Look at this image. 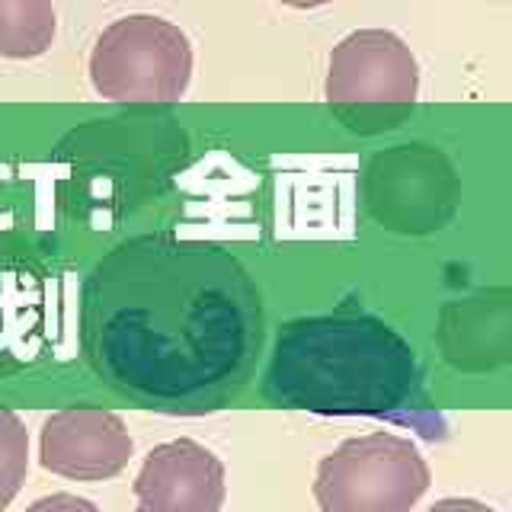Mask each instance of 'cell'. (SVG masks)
<instances>
[{"instance_id": "52a82bcc", "label": "cell", "mask_w": 512, "mask_h": 512, "mask_svg": "<svg viewBox=\"0 0 512 512\" xmlns=\"http://www.w3.org/2000/svg\"><path fill=\"white\" fill-rule=\"evenodd\" d=\"M135 500V512H221L224 464L192 439L164 442L141 461Z\"/></svg>"}, {"instance_id": "ba28073f", "label": "cell", "mask_w": 512, "mask_h": 512, "mask_svg": "<svg viewBox=\"0 0 512 512\" xmlns=\"http://www.w3.org/2000/svg\"><path fill=\"white\" fill-rule=\"evenodd\" d=\"M58 36L52 0H0V55L10 61L42 58Z\"/></svg>"}, {"instance_id": "30bf717a", "label": "cell", "mask_w": 512, "mask_h": 512, "mask_svg": "<svg viewBox=\"0 0 512 512\" xmlns=\"http://www.w3.org/2000/svg\"><path fill=\"white\" fill-rule=\"evenodd\" d=\"M26 512H103L96 503L84 500V496H74V493H52V496H42L32 506H26Z\"/></svg>"}, {"instance_id": "3957f363", "label": "cell", "mask_w": 512, "mask_h": 512, "mask_svg": "<svg viewBox=\"0 0 512 512\" xmlns=\"http://www.w3.org/2000/svg\"><path fill=\"white\" fill-rule=\"evenodd\" d=\"M192 80V45L186 32L154 13L112 20L90 52V84L109 103L183 100Z\"/></svg>"}, {"instance_id": "7c38bea8", "label": "cell", "mask_w": 512, "mask_h": 512, "mask_svg": "<svg viewBox=\"0 0 512 512\" xmlns=\"http://www.w3.org/2000/svg\"><path fill=\"white\" fill-rule=\"evenodd\" d=\"M285 7H295V10H317V7H327L333 0H279Z\"/></svg>"}, {"instance_id": "5b68a950", "label": "cell", "mask_w": 512, "mask_h": 512, "mask_svg": "<svg viewBox=\"0 0 512 512\" xmlns=\"http://www.w3.org/2000/svg\"><path fill=\"white\" fill-rule=\"evenodd\" d=\"M420 93V64L391 29H359L330 52L324 96L343 122L372 132L381 119H400Z\"/></svg>"}, {"instance_id": "7a4b0ae2", "label": "cell", "mask_w": 512, "mask_h": 512, "mask_svg": "<svg viewBox=\"0 0 512 512\" xmlns=\"http://www.w3.org/2000/svg\"><path fill=\"white\" fill-rule=\"evenodd\" d=\"M416 378L413 349L391 324L336 311L298 317L276 333L263 391L314 416H384L407 404Z\"/></svg>"}, {"instance_id": "8fae6325", "label": "cell", "mask_w": 512, "mask_h": 512, "mask_svg": "<svg viewBox=\"0 0 512 512\" xmlns=\"http://www.w3.org/2000/svg\"><path fill=\"white\" fill-rule=\"evenodd\" d=\"M426 512H496V509L487 506V503H480V500H471V496H448V500H439Z\"/></svg>"}, {"instance_id": "277c9868", "label": "cell", "mask_w": 512, "mask_h": 512, "mask_svg": "<svg viewBox=\"0 0 512 512\" xmlns=\"http://www.w3.org/2000/svg\"><path fill=\"white\" fill-rule=\"evenodd\" d=\"M429 480V464L413 439L368 432L320 458L314 500L320 512H410Z\"/></svg>"}, {"instance_id": "9c48e42d", "label": "cell", "mask_w": 512, "mask_h": 512, "mask_svg": "<svg viewBox=\"0 0 512 512\" xmlns=\"http://www.w3.org/2000/svg\"><path fill=\"white\" fill-rule=\"evenodd\" d=\"M29 474V432L13 410L0 407V512H4Z\"/></svg>"}, {"instance_id": "6da1fadb", "label": "cell", "mask_w": 512, "mask_h": 512, "mask_svg": "<svg viewBox=\"0 0 512 512\" xmlns=\"http://www.w3.org/2000/svg\"><path fill=\"white\" fill-rule=\"evenodd\" d=\"M263 349V298L212 240L144 234L116 247L84 288V352L119 394L164 413L234 400Z\"/></svg>"}, {"instance_id": "8992f818", "label": "cell", "mask_w": 512, "mask_h": 512, "mask_svg": "<svg viewBox=\"0 0 512 512\" xmlns=\"http://www.w3.org/2000/svg\"><path fill=\"white\" fill-rule=\"evenodd\" d=\"M135 442L122 416L100 407H68L52 413L39 432L45 471L68 480H109L128 468Z\"/></svg>"}]
</instances>
